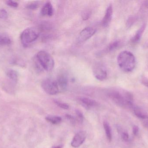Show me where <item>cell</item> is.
I'll use <instances>...</instances> for the list:
<instances>
[{"instance_id":"obj_1","label":"cell","mask_w":148,"mask_h":148,"mask_svg":"<svg viewBox=\"0 0 148 148\" xmlns=\"http://www.w3.org/2000/svg\"><path fill=\"white\" fill-rule=\"evenodd\" d=\"M108 95L109 98L118 106L133 109L135 107L133 96L129 92L112 90L109 92Z\"/></svg>"},{"instance_id":"obj_2","label":"cell","mask_w":148,"mask_h":148,"mask_svg":"<svg viewBox=\"0 0 148 148\" xmlns=\"http://www.w3.org/2000/svg\"><path fill=\"white\" fill-rule=\"evenodd\" d=\"M117 63L120 68L125 72L133 71L136 64L134 55L130 51H122L118 55Z\"/></svg>"},{"instance_id":"obj_3","label":"cell","mask_w":148,"mask_h":148,"mask_svg":"<svg viewBox=\"0 0 148 148\" xmlns=\"http://www.w3.org/2000/svg\"><path fill=\"white\" fill-rule=\"evenodd\" d=\"M40 30L37 28L31 27L24 30L21 35V40L23 46L27 47L35 41L40 35Z\"/></svg>"},{"instance_id":"obj_4","label":"cell","mask_w":148,"mask_h":148,"mask_svg":"<svg viewBox=\"0 0 148 148\" xmlns=\"http://www.w3.org/2000/svg\"><path fill=\"white\" fill-rule=\"evenodd\" d=\"M36 58L44 70L47 71L53 70L54 67V60L48 52L44 50L39 51Z\"/></svg>"},{"instance_id":"obj_5","label":"cell","mask_w":148,"mask_h":148,"mask_svg":"<svg viewBox=\"0 0 148 148\" xmlns=\"http://www.w3.org/2000/svg\"><path fill=\"white\" fill-rule=\"evenodd\" d=\"M41 86L44 91L50 95H54L60 92L57 82L52 79L43 80L42 82Z\"/></svg>"},{"instance_id":"obj_6","label":"cell","mask_w":148,"mask_h":148,"mask_svg":"<svg viewBox=\"0 0 148 148\" xmlns=\"http://www.w3.org/2000/svg\"><path fill=\"white\" fill-rule=\"evenodd\" d=\"M93 70L94 76L97 80L103 81L107 78V70L102 64L101 63L96 64L94 67Z\"/></svg>"},{"instance_id":"obj_7","label":"cell","mask_w":148,"mask_h":148,"mask_svg":"<svg viewBox=\"0 0 148 148\" xmlns=\"http://www.w3.org/2000/svg\"><path fill=\"white\" fill-rule=\"evenodd\" d=\"M96 32L95 29L90 27H86L80 32L78 40L80 42L86 41L92 37L95 34Z\"/></svg>"},{"instance_id":"obj_8","label":"cell","mask_w":148,"mask_h":148,"mask_svg":"<svg viewBox=\"0 0 148 148\" xmlns=\"http://www.w3.org/2000/svg\"><path fill=\"white\" fill-rule=\"evenodd\" d=\"M86 132L84 131H80L74 136L71 142V146L74 148H78L83 143L86 139Z\"/></svg>"},{"instance_id":"obj_9","label":"cell","mask_w":148,"mask_h":148,"mask_svg":"<svg viewBox=\"0 0 148 148\" xmlns=\"http://www.w3.org/2000/svg\"><path fill=\"white\" fill-rule=\"evenodd\" d=\"M113 13V6L111 4H110L106 10L105 15L102 20L101 24L103 27L106 28L109 25L112 20Z\"/></svg>"},{"instance_id":"obj_10","label":"cell","mask_w":148,"mask_h":148,"mask_svg":"<svg viewBox=\"0 0 148 148\" xmlns=\"http://www.w3.org/2000/svg\"><path fill=\"white\" fill-rule=\"evenodd\" d=\"M56 81L60 89V92H64L66 90L68 81L66 76L64 75H60L57 77Z\"/></svg>"},{"instance_id":"obj_11","label":"cell","mask_w":148,"mask_h":148,"mask_svg":"<svg viewBox=\"0 0 148 148\" xmlns=\"http://www.w3.org/2000/svg\"><path fill=\"white\" fill-rule=\"evenodd\" d=\"M79 101L85 107L90 108L98 106V104L95 101L86 97H81L79 98Z\"/></svg>"},{"instance_id":"obj_12","label":"cell","mask_w":148,"mask_h":148,"mask_svg":"<svg viewBox=\"0 0 148 148\" xmlns=\"http://www.w3.org/2000/svg\"><path fill=\"white\" fill-rule=\"evenodd\" d=\"M42 16H52L53 14V5L50 2L48 1L44 4L40 12Z\"/></svg>"},{"instance_id":"obj_13","label":"cell","mask_w":148,"mask_h":148,"mask_svg":"<svg viewBox=\"0 0 148 148\" xmlns=\"http://www.w3.org/2000/svg\"><path fill=\"white\" fill-rule=\"evenodd\" d=\"M146 28V24H143L139 29V30L136 33L134 37L131 39V42L133 44L138 43L141 38Z\"/></svg>"},{"instance_id":"obj_14","label":"cell","mask_w":148,"mask_h":148,"mask_svg":"<svg viewBox=\"0 0 148 148\" xmlns=\"http://www.w3.org/2000/svg\"><path fill=\"white\" fill-rule=\"evenodd\" d=\"M7 75L9 79L15 83H16L18 80V73L15 70H10L7 72Z\"/></svg>"},{"instance_id":"obj_15","label":"cell","mask_w":148,"mask_h":148,"mask_svg":"<svg viewBox=\"0 0 148 148\" xmlns=\"http://www.w3.org/2000/svg\"><path fill=\"white\" fill-rule=\"evenodd\" d=\"M103 126L108 140L110 142L111 141L112 139V132L109 124L107 122L104 121L103 123Z\"/></svg>"},{"instance_id":"obj_16","label":"cell","mask_w":148,"mask_h":148,"mask_svg":"<svg viewBox=\"0 0 148 148\" xmlns=\"http://www.w3.org/2000/svg\"><path fill=\"white\" fill-rule=\"evenodd\" d=\"M46 120L53 124H58L61 122L62 119L60 116L49 115L46 116Z\"/></svg>"},{"instance_id":"obj_17","label":"cell","mask_w":148,"mask_h":148,"mask_svg":"<svg viewBox=\"0 0 148 148\" xmlns=\"http://www.w3.org/2000/svg\"><path fill=\"white\" fill-rule=\"evenodd\" d=\"M11 39L10 37L6 34H0V45H9L11 43Z\"/></svg>"},{"instance_id":"obj_18","label":"cell","mask_w":148,"mask_h":148,"mask_svg":"<svg viewBox=\"0 0 148 148\" xmlns=\"http://www.w3.org/2000/svg\"><path fill=\"white\" fill-rule=\"evenodd\" d=\"M120 42L119 41H117L113 42V43H111L108 46V47L106 48L105 52L107 53V52L113 51V50L116 49L117 48H118L120 46Z\"/></svg>"},{"instance_id":"obj_19","label":"cell","mask_w":148,"mask_h":148,"mask_svg":"<svg viewBox=\"0 0 148 148\" xmlns=\"http://www.w3.org/2000/svg\"><path fill=\"white\" fill-rule=\"evenodd\" d=\"M134 112L135 114L137 117L143 119V120H146L148 119V116L145 113L141 111L140 109L134 107Z\"/></svg>"},{"instance_id":"obj_20","label":"cell","mask_w":148,"mask_h":148,"mask_svg":"<svg viewBox=\"0 0 148 148\" xmlns=\"http://www.w3.org/2000/svg\"><path fill=\"white\" fill-rule=\"evenodd\" d=\"M55 103L60 107L61 108L64 109H68L69 108V105L66 103H63L60 102L58 101H54Z\"/></svg>"},{"instance_id":"obj_21","label":"cell","mask_w":148,"mask_h":148,"mask_svg":"<svg viewBox=\"0 0 148 148\" xmlns=\"http://www.w3.org/2000/svg\"><path fill=\"white\" fill-rule=\"evenodd\" d=\"M91 12L90 10H85L82 14V18L84 21L88 20L90 17Z\"/></svg>"},{"instance_id":"obj_22","label":"cell","mask_w":148,"mask_h":148,"mask_svg":"<svg viewBox=\"0 0 148 148\" xmlns=\"http://www.w3.org/2000/svg\"><path fill=\"white\" fill-rule=\"evenodd\" d=\"M6 4L8 6L12 8H17L18 7V5H19L18 3L15 1H10V0L7 1Z\"/></svg>"},{"instance_id":"obj_23","label":"cell","mask_w":148,"mask_h":148,"mask_svg":"<svg viewBox=\"0 0 148 148\" xmlns=\"http://www.w3.org/2000/svg\"><path fill=\"white\" fill-rule=\"evenodd\" d=\"M8 17V13L7 11L3 9H0V19H6Z\"/></svg>"},{"instance_id":"obj_24","label":"cell","mask_w":148,"mask_h":148,"mask_svg":"<svg viewBox=\"0 0 148 148\" xmlns=\"http://www.w3.org/2000/svg\"><path fill=\"white\" fill-rule=\"evenodd\" d=\"M38 3L37 2H34L29 4L27 6V8L30 10H35L38 8Z\"/></svg>"},{"instance_id":"obj_25","label":"cell","mask_w":148,"mask_h":148,"mask_svg":"<svg viewBox=\"0 0 148 148\" xmlns=\"http://www.w3.org/2000/svg\"><path fill=\"white\" fill-rule=\"evenodd\" d=\"M76 114L77 116L79 119V121L81 123L84 120V116L81 113V111L79 110H76Z\"/></svg>"},{"instance_id":"obj_26","label":"cell","mask_w":148,"mask_h":148,"mask_svg":"<svg viewBox=\"0 0 148 148\" xmlns=\"http://www.w3.org/2000/svg\"><path fill=\"white\" fill-rule=\"evenodd\" d=\"M121 138L124 141H128L129 139L128 134L127 132H123L121 134Z\"/></svg>"},{"instance_id":"obj_27","label":"cell","mask_w":148,"mask_h":148,"mask_svg":"<svg viewBox=\"0 0 148 148\" xmlns=\"http://www.w3.org/2000/svg\"><path fill=\"white\" fill-rule=\"evenodd\" d=\"M135 21V17L134 18V17H131L129 18L128 20L127 25L129 27H130V26H131L132 24L134 23Z\"/></svg>"},{"instance_id":"obj_28","label":"cell","mask_w":148,"mask_h":148,"mask_svg":"<svg viewBox=\"0 0 148 148\" xmlns=\"http://www.w3.org/2000/svg\"><path fill=\"white\" fill-rule=\"evenodd\" d=\"M66 117L67 119L70 121V122L72 123H75V118L73 116H72L70 115L66 114Z\"/></svg>"},{"instance_id":"obj_29","label":"cell","mask_w":148,"mask_h":148,"mask_svg":"<svg viewBox=\"0 0 148 148\" xmlns=\"http://www.w3.org/2000/svg\"><path fill=\"white\" fill-rule=\"evenodd\" d=\"M139 128L138 127L136 126H134L133 128V132L135 136L138 135L139 134Z\"/></svg>"},{"instance_id":"obj_30","label":"cell","mask_w":148,"mask_h":148,"mask_svg":"<svg viewBox=\"0 0 148 148\" xmlns=\"http://www.w3.org/2000/svg\"><path fill=\"white\" fill-rule=\"evenodd\" d=\"M142 82L146 87H148V79L146 77H144L142 79Z\"/></svg>"},{"instance_id":"obj_31","label":"cell","mask_w":148,"mask_h":148,"mask_svg":"<svg viewBox=\"0 0 148 148\" xmlns=\"http://www.w3.org/2000/svg\"><path fill=\"white\" fill-rule=\"evenodd\" d=\"M148 119H146L145 120L144 122H143V124H144V126L147 128L148 129Z\"/></svg>"},{"instance_id":"obj_32","label":"cell","mask_w":148,"mask_h":148,"mask_svg":"<svg viewBox=\"0 0 148 148\" xmlns=\"http://www.w3.org/2000/svg\"><path fill=\"white\" fill-rule=\"evenodd\" d=\"M63 147V145H60L57 146H54V147H53L52 148H62Z\"/></svg>"}]
</instances>
